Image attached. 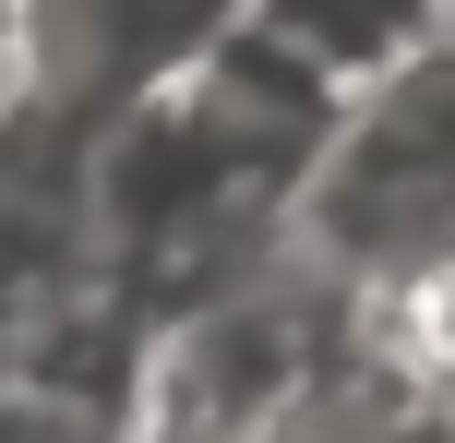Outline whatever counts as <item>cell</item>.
I'll return each mask as SVG.
<instances>
[{
  "label": "cell",
  "mask_w": 455,
  "mask_h": 443,
  "mask_svg": "<svg viewBox=\"0 0 455 443\" xmlns=\"http://www.w3.org/2000/svg\"><path fill=\"white\" fill-rule=\"evenodd\" d=\"M347 348H360L347 276H323V264L288 240L275 264H251L240 288L168 312V324L132 348L120 443H264Z\"/></svg>",
  "instance_id": "1"
},
{
  "label": "cell",
  "mask_w": 455,
  "mask_h": 443,
  "mask_svg": "<svg viewBox=\"0 0 455 443\" xmlns=\"http://www.w3.org/2000/svg\"><path fill=\"white\" fill-rule=\"evenodd\" d=\"M240 24L251 0H12V60H24V96L72 144H96L120 108L204 72Z\"/></svg>",
  "instance_id": "2"
},
{
  "label": "cell",
  "mask_w": 455,
  "mask_h": 443,
  "mask_svg": "<svg viewBox=\"0 0 455 443\" xmlns=\"http://www.w3.org/2000/svg\"><path fill=\"white\" fill-rule=\"evenodd\" d=\"M251 24L288 60H312L336 96H371L384 72H408L443 36V0H251Z\"/></svg>",
  "instance_id": "3"
},
{
  "label": "cell",
  "mask_w": 455,
  "mask_h": 443,
  "mask_svg": "<svg viewBox=\"0 0 455 443\" xmlns=\"http://www.w3.org/2000/svg\"><path fill=\"white\" fill-rule=\"evenodd\" d=\"M347 300H360V336H371V348H384L432 407H455V240L408 252L395 276L347 288Z\"/></svg>",
  "instance_id": "4"
},
{
  "label": "cell",
  "mask_w": 455,
  "mask_h": 443,
  "mask_svg": "<svg viewBox=\"0 0 455 443\" xmlns=\"http://www.w3.org/2000/svg\"><path fill=\"white\" fill-rule=\"evenodd\" d=\"M120 396L132 384H84V372H0V443H120Z\"/></svg>",
  "instance_id": "5"
},
{
  "label": "cell",
  "mask_w": 455,
  "mask_h": 443,
  "mask_svg": "<svg viewBox=\"0 0 455 443\" xmlns=\"http://www.w3.org/2000/svg\"><path fill=\"white\" fill-rule=\"evenodd\" d=\"M443 36H455V0H443Z\"/></svg>",
  "instance_id": "6"
}]
</instances>
